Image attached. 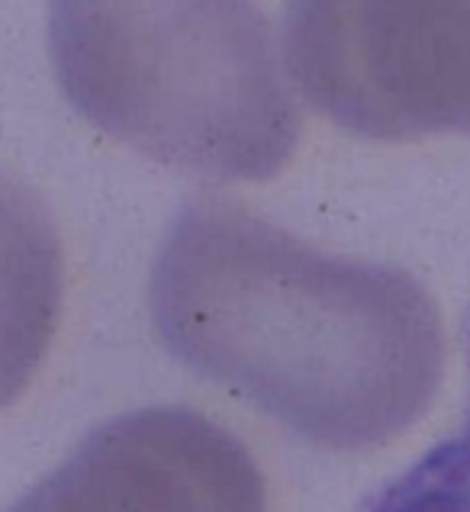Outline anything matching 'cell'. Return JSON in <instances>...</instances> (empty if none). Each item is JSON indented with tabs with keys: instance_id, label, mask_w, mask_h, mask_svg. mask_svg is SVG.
I'll list each match as a JSON object with an SVG mask.
<instances>
[{
	"instance_id": "obj_4",
	"label": "cell",
	"mask_w": 470,
	"mask_h": 512,
	"mask_svg": "<svg viewBox=\"0 0 470 512\" xmlns=\"http://www.w3.org/2000/svg\"><path fill=\"white\" fill-rule=\"evenodd\" d=\"M7 512H268V480L200 409L142 406L94 426Z\"/></svg>"
},
{
	"instance_id": "obj_2",
	"label": "cell",
	"mask_w": 470,
	"mask_h": 512,
	"mask_svg": "<svg viewBox=\"0 0 470 512\" xmlns=\"http://www.w3.org/2000/svg\"><path fill=\"white\" fill-rule=\"evenodd\" d=\"M49 52L78 116L171 171L261 184L300 145L255 0H49Z\"/></svg>"
},
{
	"instance_id": "obj_3",
	"label": "cell",
	"mask_w": 470,
	"mask_h": 512,
	"mask_svg": "<svg viewBox=\"0 0 470 512\" xmlns=\"http://www.w3.org/2000/svg\"><path fill=\"white\" fill-rule=\"evenodd\" d=\"M284 49L306 104L351 136H470V0H290Z\"/></svg>"
},
{
	"instance_id": "obj_1",
	"label": "cell",
	"mask_w": 470,
	"mask_h": 512,
	"mask_svg": "<svg viewBox=\"0 0 470 512\" xmlns=\"http://www.w3.org/2000/svg\"><path fill=\"white\" fill-rule=\"evenodd\" d=\"M165 351L322 451H374L429 413L445 374L413 274L329 255L239 200L194 197L149 277Z\"/></svg>"
},
{
	"instance_id": "obj_5",
	"label": "cell",
	"mask_w": 470,
	"mask_h": 512,
	"mask_svg": "<svg viewBox=\"0 0 470 512\" xmlns=\"http://www.w3.org/2000/svg\"><path fill=\"white\" fill-rule=\"evenodd\" d=\"M65 303V252L46 197L0 171V409L49 355Z\"/></svg>"
},
{
	"instance_id": "obj_6",
	"label": "cell",
	"mask_w": 470,
	"mask_h": 512,
	"mask_svg": "<svg viewBox=\"0 0 470 512\" xmlns=\"http://www.w3.org/2000/svg\"><path fill=\"white\" fill-rule=\"evenodd\" d=\"M470 361V319H467ZM361 512H470V406L467 416L435 448L387 480L364 500Z\"/></svg>"
}]
</instances>
